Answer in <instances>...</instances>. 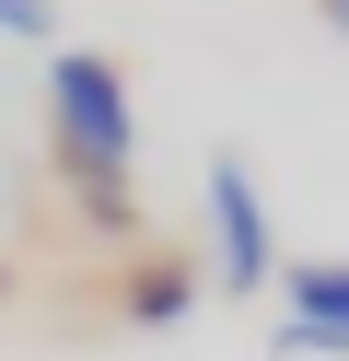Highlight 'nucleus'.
I'll return each mask as SVG.
<instances>
[{
  "instance_id": "f257e3e1",
  "label": "nucleus",
  "mask_w": 349,
  "mask_h": 361,
  "mask_svg": "<svg viewBox=\"0 0 349 361\" xmlns=\"http://www.w3.org/2000/svg\"><path fill=\"white\" fill-rule=\"evenodd\" d=\"M47 140H59V175H70V198H82V221L128 245L140 233V198H128L140 105H128V71H116L105 47H59L47 59Z\"/></svg>"
},
{
  "instance_id": "f03ea898",
  "label": "nucleus",
  "mask_w": 349,
  "mask_h": 361,
  "mask_svg": "<svg viewBox=\"0 0 349 361\" xmlns=\"http://www.w3.org/2000/svg\"><path fill=\"white\" fill-rule=\"evenodd\" d=\"M209 280L221 291H268L279 280V221L256 198L245 152H209Z\"/></svg>"
},
{
  "instance_id": "7ed1b4c3",
  "label": "nucleus",
  "mask_w": 349,
  "mask_h": 361,
  "mask_svg": "<svg viewBox=\"0 0 349 361\" xmlns=\"http://www.w3.org/2000/svg\"><path fill=\"white\" fill-rule=\"evenodd\" d=\"M279 303H291V338L279 350H349V257L279 268Z\"/></svg>"
},
{
  "instance_id": "20e7f679",
  "label": "nucleus",
  "mask_w": 349,
  "mask_h": 361,
  "mask_svg": "<svg viewBox=\"0 0 349 361\" xmlns=\"http://www.w3.org/2000/svg\"><path fill=\"white\" fill-rule=\"evenodd\" d=\"M116 303H128V326H175V314L198 303V268H186V257H140Z\"/></svg>"
},
{
  "instance_id": "39448f33",
  "label": "nucleus",
  "mask_w": 349,
  "mask_h": 361,
  "mask_svg": "<svg viewBox=\"0 0 349 361\" xmlns=\"http://www.w3.org/2000/svg\"><path fill=\"white\" fill-rule=\"evenodd\" d=\"M47 24H59L47 0H0V35H47Z\"/></svg>"
},
{
  "instance_id": "423d86ee",
  "label": "nucleus",
  "mask_w": 349,
  "mask_h": 361,
  "mask_svg": "<svg viewBox=\"0 0 349 361\" xmlns=\"http://www.w3.org/2000/svg\"><path fill=\"white\" fill-rule=\"evenodd\" d=\"M314 12H326V24H338V35H349V0H314Z\"/></svg>"
}]
</instances>
